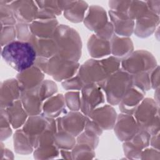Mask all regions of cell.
<instances>
[{
    "instance_id": "36",
    "label": "cell",
    "mask_w": 160,
    "mask_h": 160,
    "mask_svg": "<svg viewBox=\"0 0 160 160\" xmlns=\"http://www.w3.org/2000/svg\"><path fill=\"white\" fill-rule=\"evenodd\" d=\"M151 134L146 131L140 129L129 141L137 149L142 151L149 146Z\"/></svg>"
},
{
    "instance_id": "11",
    "label": "cell",
    "mask_w": 160,
    "mask_h": 160,
    "mask_svg": "<svg viewBox=\"0 0 160 160\" xmlns=\"http://www.w3.org/2000/svg\"><path fill=\"white\" fill-rule=\"evenodd\" d=\"M51 118L43 113L35 116H29L22 127V129L28 135L33 148L36 147L39 136L47 129Z\"/></svg>"
},
{
    "instance_id": "3",
    "label": "cell",
    "mask_w": 160,
    "mask_h": 160,
    "mask_svg": "<svg viewBox=\"0 0 160 160\" xmlns=\"http://www.w3.org/2000/svg\"><path fill=\"white\" fill-rule=\"evenodd\" d=\"M97 84L103 90L108 104L116 106L128 90L132 86V75L121 68Z\"/></svg>"
},
{
    "instance_id": "54",
    "label": "cell",
    "mask_w": 160,
    "mask_h": 160,
    "mask_svg": "<svg viewBox=\"0 0 160 160\" xmlns=\"http://www.w3.org/2000/svg\"><path fill=\"white\" fill-rule=\"evenodd\" d=\"M60 155L62 158L65 159H72L71 150L60 149Z\"/></svg>"
},
{
    "instance_id": "46",
    "label": "cell",
    "mask_w": 160,
    "mask_h": 160,
    "mask_svg": "<svg viewBox=\"0 0 160 160\" xmlns=\"http://www.w3.org/2000/svg\"><path fill=\"white\" fill-rule=\"evenodd\" d=\"M122 149L124 156L128 159H140V156L142 151L134 147L129 141L122 142Z\"/></svg>"
},
{
    "instance_id": "55",
    "label": "cell",
    "mask_w": 160,
    "mask_h": 160,
    "mask_svg": "<svg viewBox=\"0 0 160 160\" xmlns=\"http://www.w3.org/2000/svg\"><path fill=\"white\" fill-rule=\"evenodd\" d=\"M155 90V92H154V100L155 101V102L158 104L159 105V88H157Z\"/></svg>"
},
{
    "instance_id": "15",
    "label": "cell",
    "mask_w": 160,
    "mask_h": 160,
    "mask_svg": "<svg viewBox=\"0 0 160 160\" xmlns=\"http://www.w3.org/2000/svg\"><path fill=\"white\" fill-rule=\"evenodd\" d=\"M66 19L73 23L83 21L89 8L88 4L84 1H58Z\"/></svg>"
},
{
    "instance_id": "32",
    "label": "cell",
    "mask_w": 160,
    "mask_h": 160,
    "mask_svg": "<svg viewBox=\"0 0 160 160\" xmlns=\"http://www.w3.org/2000/svg\"><path fill=\"white\" fill-rule=\"evenodd\" d=\"M36 88L39 96L43 102L55 95L58 89L56 83L50 79H44Z\"/></svg>"
},
{
    "instance_id": "45",
    "label": "cell",
    "mask_w": 160,
    "mask_h": 160,
    "mask_svg": "<svg viewBox=\"0 0 160 160\" xmlns=\"http://www.w3.org/2000/svg\"><path fill=\"white\" fill-rule=\"evenodd\" d=\"M131 2V1L113 0L108 2V6L111 11L127 14Z\"/></svg>"
},
{
    "instance_id": "25",
    "label": "cell",
    "mask_w": 160,
    "mask_h": 160,
    "mask_svg": "<svg viewBox=\"0 0 160 160\" xmlns=\"http://www.w3.org/2000/svg\"><path fill=\"white\" fill-rule=\"evenodd\" d=\"M5 112L12 128L15 130L22 127L29 117L20 99L5 108Z\"/></svg>"
},
{
    "instance_id": "52",
    "label": "cell",
    "mask_w": 160,
    "mask_h": 160,
    "mask_svg": "<svg viewBox=\"0 0 160 160\" xmlns=\"http://www.w3.org/2000/svg\"><path fill=\"white\" fill-rule=\"evenodd\" d=\"M13 159L14 154L9 149L5 148L2 143V141L1 142V159Z\"/></svg>"
},
{
    "instance_id": "29",
    "label": "cell",
    "mask_w": 160,
    "mask_h": 160,
    "mask_svg": "<svg viewBox=\"0 0 160 160\" xmlns=\"http://www.w3.org/2000/svg\"><path fill=\"white\" fill-rule=\"evenodd\" d=\"M54 144L59 149L72 150L76 144V138L64 131H58L54 136Z\"/></svg>"
},
{
    "instance_id": "21",
    "label": "cell",
    "mask_w": 160,
    "mask_h": 160,
    "mask_svg": "<svg viewBox=\"0 0 160 160\" xmlns=\"http://www.w3.org/2000/svg\"><path fill=\"white\" fill-rule=\"evenodd\" d=\"M87 49L89 54L93 59H100L111 54L110 41L105 40L94 33L88 39Z\"/></svg>"
},
{
    "instance_id": "20",
    "label": "cell",
    "mask_w": 160,
    "mask_h": 160,
    "mask_svg": "<svg viewBox=\"0 0 160 160\" xmlns=\"http://www.w3.org/2000/svg\"><path fill=\"white\" fill-rule=\"evenodd\" d=\"M146 92L132 86L122 97L119 103V109L122 113L133 114L136 108L145 98Z\"/></svg>"
},
{
    "instance_id": "19",
    "label": "cell",
    "mask_w": 160,
    "mask_h": 160,
    "mask_svg": "<svg viewBox=\"0 0 160 160\" xmlns=\"http://www.w3.org/2000/svg\"><path fill=\"white\" fill-rule=\"evenodd\" d=\"M108 15L114 28V34L119 36L129 37L134 32V21L127 14L109 10Z\"/></svg>"
},
{
    "instance_id": "40",
    "label": "cell",
    "mask_w": 160,
    "mask_h": 160,
    "mask_svg": "<svg viewBox=\"0 0 160 160\" xmlns=\"http://www.w3.org/2000/svg\"><path fill=\"white\" fill-rule=\"evenodd\" d=\"M0 136L1 141H6L8 139L12 134V126L8 121L6 112L5 108H1V112H0Z\"/></svg>"
},
{
    "instance_id": "5",
    "label": "cell",
    "mask_w": 160,
    "mask_h": 160,
    "mask_svg": "<svg viewBox=\"0 0 160 160\" xmlns=\"http://www.w3.org/2000/svg\"><path fill=\"white\" fill-rule=\"evenodd\" d=\"M158 65L154 55L143 49L133 51L121 60V68L131 75L141 72H151Z\"/></svg>"
},
{
    "instance_id": "50",
    "label": "cell",
    "mask_w": 160,
    "mask_h": 160,
    "mask_svg": "<svg viewBox=\"0 0 160 160\" xmlns=\"http://www.w3.org/2000/svg\"><path fill=\"white\" fill-rule=\"evenodd\" d=\"M151 89L159 88V66L158 65L149 72Z\"/></svg>"
},
{
    "instance_id": "9",
    "label": "cell",
    "mask_w": 160,
    "mask_h": 160,
    "mask_svg": "<svg viewBox=\"0 0 160 160\" xmlns=\"http://www.w3.org/2000/svg\"><path fill=\"white\" fill-rule=\"evenodd\" d=\"M88 116L81 111L67 112L56 118L58 131H64L76 138L83 131Z\"/></svg>"
},
{
    "instance_id": "28",
    "label": "cell",
    "mask_w": 160,
    "mask_h": 160,
    "mask_svg": "<svg viewBox=\"0 0 160 160\" xmlns=\"http://www.w3.org/2000/svg\"><path fill=\"white\" fill-rule=\"evenodd\" d=\"M13 146L15 152L22 155L32 153L34 149L28 135L21 129H18L13 134Z\"/></svg>"
},
{
    "instance_id": "33",
    "label": "cell",
    "mask_w": 160,
    "mask_h": 160,
    "mask_svg": "<svg viewBox=\"0 0 160 160\" xmlns=\"http://www.w3.org/2000/svg\"><path fill=\"white\" fill-rule=\"evenodd\" d=\"M149 11L145 1H131L127 15L131 19L135 21L145 16Z\"/></svg>"
},
{
    "instance_id": "35",
    "label": "cell",
    "mask_w": 160,
    "mask_h": 160,
    "mask_svg": "<svg viewBox=\"0 0 160 160\" xmlns=\"http://www.w3.org/2000/svg\"><path fill=\"white\" fill-rule=\"evenodd\" d=\"M150 72H141L132 75V86L146 92L151 89L150 78Z\"/></svg>"
},
{
    "instance_id": "34",
    "label": "cell",
    "mask_w": 160,
    "mask_h": 160,
    "mask_svg": "<svg viewBox=\"0 0 160 160\" xmlns=\"http://www.w3.org/2000/svg\"><path fill=\"white\" fill-rule=\"evenodd\" d=\"M94 150L87 144L76 143L71 150L72 159H92L96 156Z\"/></svg>"
},
{
    "instance_id": "4",
    "label": "cell",
    "mask_w": 160,
    "mask_h": 160,
    "mask_svg": "<svg viewBox=\"0 0 160 160\" xmlns=\"http://www.w3.org/2000/svg\"><path fill=\"white\" fill-rule=\"evenodd\" d=\"M132 115L140 129L148 131L151 136L159 132V105L152 98H144Z\"/></svg>"
},
{
    "instance_id": "14",
    "label": "cell",
    "mask_w": 160,
    "mask_h": 160,
    "mask_svg": "<svg viewBox=\"0 0 160 160\" xmlns=\"http://www.w3.org/2000/svg\"><path fill=\"white\" fill-rule=\"evenodd\" d=\"M96 122L103 130L112 129L116 121L118 114L113 106L103 104L92 110L88 116Z\"/></svg>"
},
{
    "instance_id": "24",
    "label": "cell",
    "mask_w": 160,
    "mask_h": 160,
    "mask_svg": "<svg viewBox=\"0 0 160 160\" xmlns=\"http://www.w3.org/2000/svg\"><path fill=\"white\" fill-rule=\"evenodd\" d=\"M28 42L34 49L37 57L50 58L57 54V46L52 38H41L32 34Z\"/></svg>"
},
{
    "instance_id": "38",
    "label": "cell",
    "mask_w": 160,
    "mask_h": 160,
    "mask_svg": "<svg viewBox=\"0 0 160 160\" xmlns=\"http://www.w3.org/2000/svg\"><path fill=\"white\" fill-rule=\"evenodd\" d=\"M66 107L72 111L81 109V92L79 91H68L64 95Z\"/></svg>"
},
{
    "instance_id": "44",
    "label": "cell",
    "mask_w": 160,
    "mask_h": 160,
    "mask_svg": "<svg viewBox=\"0 0 160 160\" xmlns=\"http://www.w3.org/2000/svg\"><path fill=\"white\" fill-rule=\"evenodd\" d=\"M62 87L67 91H81L83 86L84 83L80 79L79 76L76 74L74 76L64 80L61 82Z\"/></svg>"
},
{
    "instance_id": "12",
    "label": "cell",
    "mask_w": 160,
    "mask_h": 160,
    "mask_svg": "<svg viewBox=\"0 0 160 160\" xmlns=\"http://www.w3.org/2000/svg\"><path fill=\"white\" fill-rule=\"evenodd\" d=\"M10 6L18 22L30 24L36 19L39 8L36 1L30 0L12 1Z\"/></svg>"
},
{
    "instance_id": "43",
    "label": "cell",
    "mask_w": 160,
    "mask_h": 160,
    "mask_svg": "<svg viewBox=\"0 0 160 160\" xmlns=\"http://www.w3.org/2000/svg\"><path fill=\"white\" fill-rule=\"evenodd\" d=\"M101 59L109 76L121 69V59L112 55Z\"/></svg>"
},
{
    "instance_id": "51",
    "label": "cell",
    "mask_w": 160,
    "mask_h": 160,
    "mask_svg": "<svg viewBox=\"0 0 160 160\" xmlns=\"http://www.w3.org/2000/svg\"><path fill=\"white\" fill-rule=\"evenodd\" d=\"M146 5L149 11L159 16L160 14V0L146 1Z\"/></svg>"
},
{
    "instance_id": "27",
    "label": "cell",
    "mask_w": 160,
    "mask_h": 160,
    "mask_svg": "<svg viewBox=\"0 0 160 160\" xmlns=\"http://www.w3.org/2000/svg\"><path fill=\"white\" fill-rule=\"evenodd\" d=\"M111 54L121 60L134 51V45L129 37L119 36L114 34L110 40Z\"/></svg>"
},
{
    "instance_id": "31",
    "label": "cell",
    "mask_w": 160,
    "mask_h": 160,
    "mask_svg": "<svg viewBox=\"0 0 160 160\" xmlns=\"http://www.w3.org/2000/svg\"><path fill=\"white\" fill-rule=\"evenodd\" d=\"M12 1L0 0V21L2 26H15L18 21L10 6Z\"/></svg>"
},
{
    "instance_id": "8",
    "label": "cell",
    "mask_w": 160,
    "mask_h": 160,
    "mask_svg": "<svg viewBox=\"0 0 160 160\" xmlns=\"http://www.w3.org/2000/svg\"><path fill=\"white\" fill-rule=\"evenodd\" d=\"M77 74L84 84L99 83L109 76L101 59H89L80 65Z\"/></svg>"
},
{
    "instance_id": "53",
    "label": "cell",
    "mask_w": 160,
    "mask_h": 160,
    "mask_svg": "<svg viewBox=\"0 0 160 160\" xmlns=\"http://www.w3.org/2000/svg\"><path fill=\"white\" fill-rule=\"evenodd\" d=\"M159 132L151 136L149 142V145L151 146V147L159 150Z\"/></svg>"
},
{
    "instance_id": "37",
    "label": "cell",
    "mask_w": 160,
    "mask_h": 160,
    "mask_svg": "<svg viewBox=\"0 0 160 160\" xmlns=\"http://www.w3.org/2000/svg\"><path fill=\"white\" fill-rule=\"evenodd\" d=\"M36 3L39 9L54 16H58L62 13V11L59 4L58 1L44 0L36 1Z\"/></svg>"
},
{
    "instance_id": "10",
    "label": "cell",
    "mask_w": 160,
    "mask_h": 160,
    "mask_svg": "<svg viewBox=\"0 0 160 160\" xmlns=\"http://www.w3.org/2000/svg\"><path fill=\"white\" fill-rule=\"evenodd\" d=\"M113 129L118 140L125 142L130 140L140 128L133 115L121 112L118 114Z\"/></svg>"
},
{
    "instance_id": "17",
    "label": "cell",
    "mask_w": 160,
    "mask_h": 160,
    "mask_svg": "<svg viewBox=\"0 0 160 160\" xmlns=\"http://www.w3.org/2000/svg\"><path fill=\"white\" fill-rule=\"evenodd\" d=\"M160 18L151 11L134 22L133 33L140 38H146L151 36L159 25Z\"/></svg>"
},
{
    "instance_id": "41",
    "label": "cell",
    "mask_w": 160,
    "mask_h": 160,
    "mask_svg": "<svg viewBox=\"0 0 160 160\" xmlns=\"http://www.w3.org/2000/svg\"><path fill=\"white\" fill-rule=\"evenodd\" d=\"M16 30L15 26L1 25V46L2 48L16 41Z\"/></svg>"
},
{
    "instance_id": "49",
    "label": "cell",
    "mask_w": 160,
    "mask_h": 160,
    "mask_svg": "<svg viewBox=\"0 0 160 160\" xmlns=\"http://www.w3.org/2000/svg\"><path fill=\"white\" fill-rule=\"evenodd\" d=\"M84 129L94 132L98 134L99 136H100L102 134V131H103V129L96 122H94L93 120L90 119L88 116Z\"/></svg>"
},
{
    "instance_id": "16",
    "label": "cell",
    "mask_w": 160,
    "mask_h": 160,
    "mask_svg": "<svg viewBox=\"0 0 160 160\" xmlns=\"http://www.w3.org/2000/svg\"><path fill=\"white\" fill-rule=\"evenodd\" d=\"M45 74L34 64L18 73L16 79L21 91L30 90L39 85L44 79Z\"/></svg>"
},
{
    "instance_id": "26",
    "label": "cell",
    "mask_w": 160,
    "mask_h": 160,
    "mask_svg": "<svg viewBox=\"0 0 160 160\" xmlns=\"http://www.w3.org/2000/svg\"><path fill=\"white\" fill-rule=\"evenodd\" d=\"M59 22L56 19H36L30 23L32 34L41 38H52Z\"/></svg>"
},
{
    "instance_id": "18",
    "label": "cell",
    "mask_w": 160,
    "mask_h": 160,
    "mask_svg": "<svg viewBox=\"0 0 160 160\" xmlns=\"http://www.w3.org/2000/svg\"><path fill=\"white\" fill-rule=\"evenodd\" d=\"M21 90L16 78L4 80L1 83L0 106L6 108L16 101L20 99Z\"/></svg>"
},
{
    "instance_id": "6",
    "label": "cell",
    "mask_w": 160,
    "mask_h": 160,
    "mask_svg": "<svg viewBox=\"0 0 160 160\" xmlns=\"http://www.w3.org/2000/svg\"><path fill=\"white\" fill-rule=\"evenodd\" d=\"M79 66L78 62L64 59L56 54L48 58L45 74L52 77L56 81L62 82L74 76Z\"/></svg>"
},
{
    "instance_id": "30",
    "label": "cell",
    "mask_w": 160,
    "mask_h": 160,
    "mask_svg": "<svg viewBox=\"0 0 160 160\" xmlns=\"http://www.w3.org/2000/svg\"><path fill=\"white\" fill-rule=\"evenodd\" d=\"M32 153L36 159H50L60 155V149L54 144L42 145L34 148Z\"/></svg>"
},
{
    "instance_id": "7",
    "label": "cell",
    "mask_w": 160,
    "mask_h": 160,
    "mask_svg": "<svg viewBox=\"0 0 160 160\" xmlns=\"http://www.w3.org/2000/svg\"><path fill=\"white\" fill-rule=\"evenodd\" d=\"M104 92L97 83L85 84L81 90V111L86 116L94 109L104 104Z\"/></svg>"
},
{
    "instance_id": "22",
    "label": "cell",
    "mask_w": 160,
    "mask_h": 160,
    "mask_svg": "<svg viewBox=\"0 0 160 160\" xmlns=\"http://www.w3.org/2000/svg\"><path fill=\"white\" fill-rule=\"evenodd\" d=\"M36 88L21 91V93L20 100L29 116L38 115L42 112L44 102L39 96Z\"/></svg>"
},
{
    "instance_id": "42",
    "label": "cell",
    "mask_w": 160,
    "mask_h": 160,
    "mask_svg": "<svg viewBox=\"0 0 160 160\" xmlns=\"http://www.w3.org/2000/svg\"><path fill=\"white\" fill-rule=\"evenodd\" d=\"M16 30V38L18 41L29 42L32 34L30 29V24L17 22L15 25Z\"/></svg>"
},
{
    "instance_id": "23",
    "label": "cell",
    "mask_w": 160,
    "mask_h": 160,
    "mask_svg": "<svg viewBox=\"0 0 160 160\" xmlns=\"http://www.w3.org/2000/svg\"><path fill=\"white\" fill-rule=\"evenodd\" d=\"M64 96L62 94H56L44 101L42 112L46 116L56 119L68 111L66 108Z\"/></svg>"
},
{
    "instance_id": "2",
    "label": "cell",
    "mask_w": 160,
    "mask_h": 160,
    "mask_svg": "<svg viewBox=\"0 0 160 160\" xmlns=\"http://www.w3.org/2000/svg\"><path fill=\"white\" fill-rule=\"evenodd\" d=\"M1 56L9 66L18 72L33 66L37 58L36 51L29 42L18 40L2 47Z\"/></svg>"
},
{
    "instance_id": "1",
    "label": "cell",
    "mask_w": 160,
    "mask_h": 160,
    "mask_svg": "<svg viewBox=\"0 0 160 160\" xmlns=\"http://www.w3.org/2000/svg\"><path fill=\"white\" fill-rule=\"evenodd\" d=\"M57 54L64 59L78 62L82 55V43L79 32L66 24H59L52 36Z\"/></svg>"
},
{
    "instance_id": "48",
    "label": "cell",
    "mask_w": 160,
    "mask_h": 160,
    "mask_svg": "<svg viewBox=\"0 0 160 160\" xmlns=\"http://www.w3.org/2000/svg\"><path fill=\"white\" fill-rule=\"evenodd\" d=\"M99 37L108 41H110L112 36L114 34V28L111 21H109L106 26L98 32L94 33Z\"/></svg>"
},
{
    "instance_id": "13",
    "label": "cell",
    "mask_w": 160,
    "mask_h": 160,
    "mask_svg": "<svg viewBox=\"0 0 160 160\" xmlns=\"http://www.w3.org/2000/svg\"><path fill=\"white\" fill-rule=\"evenodd\" d=\"M82 22L89 31L96 33L108 23V15L102 7L99 5H91L89 6Z\"/></svg>"
},
{
    "instance_id": "47",
    "label": "cell",
    "mask_w": 160,
    "mask_h": 160,
    "mask_svg": "<svg viewBox=\"0 0 160 160\" xmlns=\"http://www.w3.org/2000/svg\"><path fill=\"white\" fill-rule=\"evenodd\" d=\"M140 159H160L159 150L152 147H147L144 149L140 156Z\"/></svg>"
},
{
    "instance_id": "39",
    "label": "cell",
    "mask_w": 160,
    "mask_h": 160,
    "mask_svg": "<svg viewBox=\"0 0 160 160\" xmlns=\"http://www.w3.org/2000/svg\"><path fill=\"white\" fill-rule=\"evenodd\" d=\"M99 136L89 131L83 130L76 137V143H81L87 144L95 149L99 144Z\"/></svg>"
}]
</instances>
